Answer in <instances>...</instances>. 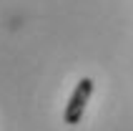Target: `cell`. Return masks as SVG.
<instances>
[{
    "instance_id": "1",
    "label": "cell",
    "mask_w": 133,
    "mask_h": 131,
    "mask_svg": "<svg viewBox=\"0 0 133 131\" xmlns=\"http://www.w3.org/2000/svg\"><path fill=\"white\" fill-rule=\"evenodd\" d=\"M90 93H93V81H90V78H81L78 86H75V91L70 93V98H68V103H65V114H63V118H65L68 126L81 124L83 111H85V103L90 101Z\"/></svg>"
}]
</instances>
